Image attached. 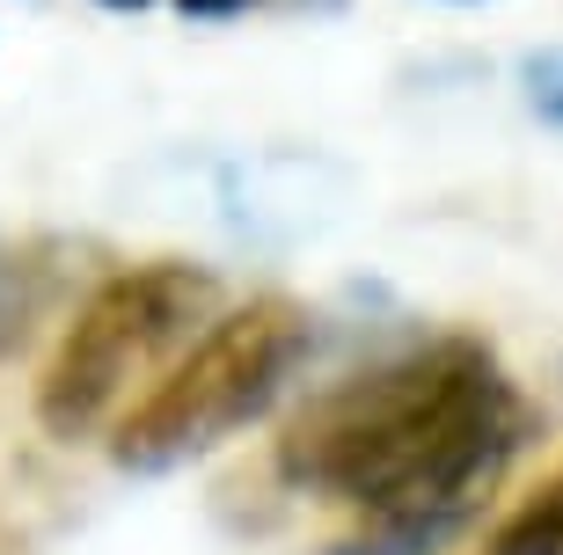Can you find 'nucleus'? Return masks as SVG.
Returning <instances> with one entry per match:
<instances>
[{
	"label": "nucleus",
	"mask_w": 563,
	"mask_h": 555,
	"mask_svg": "<svg viewBox=\"0 0 563 555\" xmlns=\"http://www.w3.org/2000/svg\"><path fill=\"white\" fill-rule=\"evenodd\" d=\"M527 424L498 358L476 336H439L314 395L278 439V475L358 512L336 555H432L476 519Z\"/></svg>",
	"instance_id": "1"
},
{
	"label": "nucleus",
	"mask_w": 563,
	"mask_h": 555,
	"mask_svg": "<svg viewBox=\"0 0 563 555\" xmlns=\"http://www.w3.org/2000/svg\"><path fill=\"white\" fill-rule=\"evenodd\" d=\"M212 322H220L212 270L162 256V264H132L103 278L37 373V424L59 446L118 432Z\"/></svg>",
	"instance_id": "2"
},
{
	"label": "nucleus",
	"mask_w": 563,
	"mask_h": 555,
	"mask_svg": "<svg viewBox=\"0 0 563 555\" xmlns=\"http://www.w3.org/2000/svg\"><path fill=\"white\" fill-rule=\"evenodd\" d=\"M300 358H308V314L292 300H250V308L220 314L176 358L162 388L110 432V460L132 475H168L184 460H206L286 395Z\"/></svg>",
	"instance_id": "3"
},
{
	"label": "nucleus",
	"mask_w": 563,
	"mask_h": 555,
	"mask_svg": "<svg viewBox=\"0 0 563 555\" xmlns=\"http://www.w3.org/2000/svg\"><path fill=\"white\" fill-rule=\"evenodd\" d=\"M483 555H563V475L527 497L520 512L490 534V548H483Z\"/></svg>",
	"instance_id": "4"
},
{
	"label": "nucleus",
	"mask_w": 563,
	"mask_h": 555,
	"mask_svg": "<svg viewBox=\"0 0 563 555\" xmlns=\"http://www.w3.org/2000/svg\"><path fill=\"white\" fill-rule=\"evenodd\" d=\"M520 88H527V110L542 124H563V44H542L520 59Z\"/></svg>",
	"instance_id": "5"
},
{
	"label": "nucleus",
	"mask_w": 563,
	"mask_h": 555,
	"mask_svg": "<svg viewBox=\"0 0 563 555\" xmlns=\"http://www.w3.org/2000/svg\"><path fill=\"white\" fill-rule=\"evenodd\" d=\"M184 15H198V22H228V15H242L250 0H176Z\"/></svg>",
	"instance_id": "6"
},
{
	"label": "nucleus",
	"mask_w": 563,
	"mask_h": 555,
	"mask_svg": "<svg viewBox=\"0 0 563 555\" xmlns=\"http://www.w3.org/2000/svg\"><path fill=\"white\" fill-rule=\"evenodd\" d=\"M103 8H118V15H132V8H146V0H103Z\"/></svg>",
	"instance_id": "7"
}]
</instances>
